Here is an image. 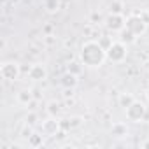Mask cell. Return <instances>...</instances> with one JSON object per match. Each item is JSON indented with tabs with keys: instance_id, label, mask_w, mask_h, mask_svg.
I'll use <instances>...</instances> for the list:
<instances>
[{
	"instance_id": "obj_25",
	"label": "cell",
	"mask_w": 149,
	"mask_h": 149,
	"mask_svg": "<svg viewBox=\"0 0 149 149\" xmlns=\"http://www.w3.org/2000/svg\"><path fill=\"white\" fill-rule=\"evenodd\" d=\"M46 37H47V39H46V42H47V44H53V42H54L53 35H46Z\"/></svg>"
},
{
	"instance_id": "obj_7",
	"label": "cell",
	"mask_w": 149,
	"mask_h": 149,
	"mask_svg": "<svg viewBox=\"0 0 149 149\" xmlns=\"http://www.w3.org/2000/svg\"><path fill=\"white\" fill-rule=\"evenodd\" d=\"M40 132H42L46 137H56V135L61 132L60 119H58L56 116H49L47 119L42 121V125H40Z\"/></svg>"
},
{
	"instance_id": "obj_23",
	"label": "cell",
	"mask_w": 149,
	"mask_h": 149,
	"mask_svg": "<svg viewBox=\"0 0 149 149\" xmlns=\"http://www.w3.org/2000/svg\"><path fill=\"white\" fill-rule=\"evenodd\" d=\"M91 21H93V23L100 21V14H91Z\"/></svg>"
},
{
	"instance_id": "obj_15",
	"label": "cell",
	"mask_w": 149,
	"mask_h": 149,
	"mask_svg": "<svg viewBox=\"0 0 149 149\" xmlns=\"http://www.w3.org/2000/svg\"><path fill=\"white\" fill-rule=\"evenodd\" d=\"M123 9H125V4L121 0H112L109 4V13H116V14H123Z\"/></svg>"
},
{
	"instance_id": "obj_22",
	"label": "cell",
	"mask_w": 149,
	"mask_h": 149,
	"mask_svg": "<svg viewBox=\"0 0 149 149\" xmlns=\"http://www.w3.org/2000/svg\"><path fill=\"white\" fill-rule=\"evenodd\" d=\"M51 32H53V25H46L44 26V33L46 35H51Z\"/></svg>"
},
{
	"instance_id": "obj_2",
	"label": "cell",
	"mask_w": 149,
	"mask_h": 149,
	"mask_svg": "<svg viewBox=\"0 0 149 149\" xmlns=\"http://www.w3.org/2000/svg\"><path fill=\"white\" fill-rule=\"evenodd\" d=\"M105 54L111 63H123L128 56V46L123 44L121 40H116L105 49Z\"/></svg>"
},
{
	"instance_id": "obj_11",
	"label": "cell",
	"mask_w": 149,
	"mask_h": 149,
	"mask_svg": "<svg viewBox=\"0 0 149 149\" xmlns=\"http://www.w3.org/2000/svg\"><path fill=\"white\" fill-rule=\"evenodd\" d=\"M16 100H18L19 105H30V104L33 102V93H32V90H21V91H18Z\"/></svg>"
},
{
	"instance_id": "obj_6",
	"label": "cell",
	"mask_w": 149,
	"mask_h": 149,
	"mask_svg": "<svg viewBox=\"0 0 149 149\" xmlns=\"http://www.w3.org/2000/svg\"><path fill=\"white\" fill-rule=\"evenodd\" d=\"M104 23H105V26H107L109 32H116V33H119V32L126 26V18H125V14L109 13V16L104 19Z\"/></svg>"
},
{
	"instance_id": "obj_4",
	"label": "cell",
	"mask_w": 149,
	"mask_h": 149,
	"mask_svg": "<svg viewBox=\"0 0 149 149\" xmlns=\"http://www.w3.org/2000/svg\"><path fill=\"white\" fill-rule=\"evenodd\" d=\"M0 76H2L4 81H18L19 76H21V68L16 61H4L2 65H0Z\"/></svg>"
},
{
	"instance_id": "obj_17",
	"label": "cell",
	"mask_w": 149,
	"mask_h": 149,
	"mask_svg": "<svg viewBox=\"0 0 149 149\" xmlns=\"http://www.w3.org/2000/svg\"><path fill=\"white\" fill-rule=\"evenodd\" d=\"M67 119H68V128H70V130L79 128V126L83 125V121H84L81 116H74V118H67Z\"/></svg>"
},
{
	"instance_id": "obj_16",
	"label": "cell",
	"mask_w": 149,
	"mask_h": 149,
	"mask_svg": "<svg viewBox=\"0 0 149 149\" xmlns=\"http://www.w3.org/2000/svg\"><path fill=\"white\" fill-rule=\"evenodd\" d=\"M67 72H72V74H76V76H81L83 67H81V63H77V61H70V63L67 65Z\"/></svg>"
},
{
	"instance_id": "obj_9",
	"label": "cell",
	"mask_w": 149,
	"mask_h": 149,
	"mask_svg": "<svg viewBox=\"0 0 149 149\" xmlns=\"http://www.w3.org/2000/svg\"><path fill=\"white\" fill-rule=\"evenodd\" d=\"M77 77H79V76H76V74H72V72H65L63 76L60 77V84H61L63 88H76L77 83H79Z\"/></svg>"
},
{
	"instance_id": "obj_20",
	"label": "cell",
	"mask_w": 149,
	"mask_h": 149,
	"mask_svg": "<svg viewBox=\"0 0 149 149\" xmlns=\"http://www.w3.org/2000/svg\"><path fill=\"white\" fill-rule=\"evenodd\" d=\"M26 125H30V126H33V125H37V114L35 112H30L28 116H26Z\"/></svg>"
},
{
	"instance_id": "obj_8",
	"label": "cell",
	"mask_w": 149,
	"mask_h": 149,
	"mask_svg": "<svg viewBox=\"0 0 149 149\" xmlns=\"http://www.w3.org/2000/svg\"><path fill=\"white\" fill-rule=\"evenodd\" d=\"M28 77H30L32 81H35V83L46 81V79H47V68H46V65H42V63L32 65V67L28 68Z\"/></svg>"
},
{
	"instance_id": "obj_3",
	"label": "cell",
	"mask_w": 149,
	"mask_h": 149,
	"mask_svg": "<svg viewBox=\"0 0 149 149\" xmlns=\"http://www.w3.org/2000/svg\"><path fill=\"white\" fill-rule=\"evenodd\" d=\"M125 112H126V119L132 121V123H140V121H144L147 118V107L140 100H133L125 109Z\"/></svg>"
},
{
	"instance_id": "obj_26",
	"label": "cell",
	"mask_w": 149,
	"mask_h": 149,
	"mask_svg": "<svg viewBox=\"0 0 149 149\" xmlns=\"http://www.w3.org/2000/svg\"><path fill=\"white\" fill-rule=\"evenodd\" d=\"M146 98L149 100V88H147V91H146Z\"/></svg>"
},
{
	"instance_id": "obj_10",
	"label": "cell",
	"mask_w": 149,
	"mask_h": 149,
	"mask_svg": "<svg viewBox=\"0 0 149 149\" xmlns=\"http://www.w3.org/2000/svg\"><path fill=\"white\" fill-rule=\"evenodd\" d=\"M111 135H112V137H118V139L126 137V135H128V126H126V123H121V121L112 123V126H111Z\"/></svg>"
},
{
	"instance_id": "obj_1",
	"label": "cell",
	"mask_w": 149,
	"mask_h": 149,
	"mask_svg": "<svg viewBox=\"0 0 149 149\" xmlns=\"http://www.w3.org/2000/svg\"><path fill=\"white\" fill-rule=\"evenodd\" d=\"M79 58H81V63L84 67H90V68H98L104 65V61L107 60V54H105V47L98 42V40H86L83 46H81V51H79Z\"/></svg>"
},
{
	"instance_id": "obj_24",
	"label": "cell",
	"mask_w": 149,
	"mask_h": 149,
	"mask_svg": "<svg viewBox=\"0 0 149 149\" xmlns=\"http://www.w3.org/2000/svg\"><path fill=\"white\" fill-rule=\"evenodd\" d=\"M140 147H142V149H149V140H144V142L140 144Z\"/></svg>"
},
{
	"instance_id": "obj_5",
	"label": "cell",
	"mask_w": 149,
	"mask_h": 149,
	"mask_svg": "<svg viewBox=\"0 0 149 149\" xmlns=\"http://www.w3.org/2000/svg\"><path fill=\"white\" fill-rule=\"evenodd\" d=\"M126 28L132 30L137 37H140V35H144L147 32V21L139 14H130L126 18Z\"/></svg>"
},
{
	"instance_id": "obj_18",
	"label": "cell",
	"mask_w": 149,
	"mask_h": 149,
	"mask_svg": "<svg viewBox=\"0 0 149 149\" xmlns=\"http://www.w3.org/2000/svg\"><path fill=\"white\" fill-rule=\"evenodd\" d=\"M133 100H135V98H133L130 93H123V95L119 97V105H121L123 109H126V107H128V105H130Z\"/></svg>"
},
{
	"instance_id": "obj_21",
	"label": "cell",
	"mask_w": 149,
	"mask_h": 149,
	"mask_svg": "<svg viewBox=\"0 0 149 149\" xmlns=\"http://www.w3.org/2000/svg\"><path fill=\"white\" fill-rule=\"evenodd\" d=\"M72 95H74V88H65L63 97H65V98H68V97H72Z\"/></svg>"
},
{
	"instance_id": "obj_13",
	"label": "cell",
	"mask_w": 149,
	"mask_h": 149,
	"mask_svg": "<svg viewBox=\"0 0 149 149\" xmlns=\"http://www.w3.org/2000/svg\"><path fill=\"white\" fill-rule=\"evenodd\" d=\"M42 6H44L46 13L54 14V13H58V11L61 9V0H44Z\"/></svg>"
},
{
	"instance_id": "obj_14",
	"label": "cell",
	"mask_w": 149,
	"mask_h": 149,
	"mask_svg": "<svg viewBox=\"0 0 149 149\" xmlns=\"http://www.w3.org/2000/svg\"><path fill=\"white\" fill-rule=\"evenodd\" d=\"M44 137H46V135H44L42 132H40V133H35V132H33V133L28 137V146L33 147V149H35V147H42V144H44Z\"/></svg>"
},
{
	"instance_id": "obj_12",
	"label": "cell",
	"mask_w": 149,
	"mask_h": 149,
	"mask_svg": "<svg viewBox=\"0 0 149 149\" xmlns=\"http://www.w3.org/2000/svg\"><path fill=\"white\" fill-rule=\"evenodd\" d=\"M119 40L123 42V44H126V46H130V44H133L135 40H137V35L132 32V30H128L126 26L119 32Z\"/></svg>"
},
{
	"instance_id": "obj_19",
	"label": "cell",
	"mask_w": 149,
	"mask_h": 149,
	"mask_svg": "<svg viewBox=\"0 0 149 149\" xmlns=\"http://www.w3.org/2000/svg\"><path fill=\"white\" fill-rule=\"evenodd\" d=\"M58 112H60V105H58V102H54V100L49 102V104H47V114H49V116H56Z\"/></svg>"
}]
</instances>
